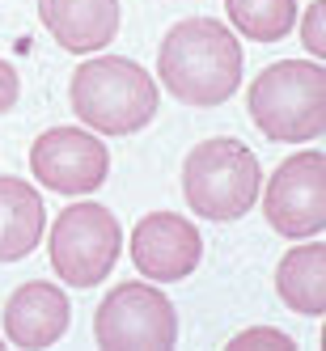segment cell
Segmentation results:
<instances>
[{
	"mask_svg": "<svg viewBox=\"0 0 326 351\" xmlns=\"http://www.w3.org/2000/svg\"><path fill=\"white\" fill-rule=\"evenodd\" d=\"M157 72L183 106H220L242 85V43L216 17H183L157 47Z\"/></svg>",
	"mask_w": 326,
	"mask_h": 351,
	"instance_id": "cell-1",
	"label": "cell"
},
{
	"mask_svg": "<svg viewBox=\"0 0 326 351\" xmlns=\"http://www.w3.org/2000/svg\"><path fill=\"white\" fill-rule=\"evenodd\" d=\"M68 102L89 132L97 136H132L157 119L161 93L148 72L128 56H93L72 72Z\"/></svg>",
	"mask_w": 326,
	"mask_h": 351,
	"instance_id": "cell-2",
	"label": "cell"
},
{
	"mask_svg": "<svg viewBox=\"0 0 326 351\" xmlns=\"http://www.w3.org/2000/svg\"><path fill=\"white\" fill-rule=\"evenodd\" d=\"M250 119L275 144H305L326 123V72L318 60H275L250 85Z\"/></svg>",
	"mask_w": 326,
	"mask_h": 351,
	"instance_id": "cell-3",
	"label": "cell"
},
{
	"mask_svg": "<svg viewBox=\"0 0 326 351\" xmlns=\"http://www.w3.org/2000/svg\"><path fill=\"white\" fill-rule=\"evenodd\" d=\"M263 165L242 140L216 136L195 144L183 161V195L195 216L204 220H242L259 204Z\"/></svg>",
	"mask_w": 326,
	"mask_h": 351,
	"instance_id": "cell-4",
	"label": "cell"
},
{
	"mask_svg": "<svg viewBox=\"0 0 326 351\" xmlns=\"http://www.w3.org/2000/svg\"><path fill=\"white\" fill-rule=\"evenodd\" d=\"M119 250L123 229L115 212L102 204H72L51 224V267L68 288L102 284L119 263Z\"/></svg>",
	"mask_w": 326,
	"mask_h": 351,
	"instance_id": "cell-5",
	"label": "cell"
},
{
	"mask_svg": "<svg viewBox=\"0 0 326 351\" xmlns=\"http://www.w3.org/2000/svg\"><path fill=\"white\" fill-rule=\"evenodd\" d=\"M93 343L102 351H170L178 343V313L153 284H119L93 313Z\"/></svg>",
	"mask_w": 326,
	"mask_h": 351,
	"instance_id": "cell-6",
	"label": "cell"
},
{
	"mask_svg": "<svg viewBox=\"0 0 326 351\" xmlns=\"http://www.w3.org/2000/svg\"><path fill=\"white\" fill-rule=\"evenodd\" d=\"M263 195V216L280 237L305 241L318 237L326 224V157L318 148H305L267 178Z\"/></svg>",
	"mask_w": 326,
	"mask_h": 351,
	"instance_id": "cell-7",
	"label": "cell"
},
{
	"mask_svg": "<svg viewBox=\"0 0 326 351\" xmlns=\"http://www.w3.org/2000/svg\"><path fill=\"white\" fill-rule=\"evenodd\" d=\"M34 178L56 195H89L106 182L110 153L106 144L85 128H51L30 148Z\"/></svg>",
	"mask_w": 326,
	"mask_h": 351,
	"instance_id": "cell-8",
	"label": "cell"
},
{
	"mask_svg": "<svg viewBox=\"0 0 326 351\" xmlns=\"http://www.w3.org/2000/svg\"><path fill=\"white\" fill-rule=\"evenodd\" d=\"M204 258V237H199L195 220L178 212H148L132 229V263L144 280L153 284H178L195 275Z\"/></svg>",
	"mask_w": 326,
	"mask_h": 351,
	"instance_id": "cell-9",
	"label": "cell"
},
{
	"mask_svg": "<svg viewBox=\"0 0 326 351\" xmlns=\"http://www.w3.org/2000/svg\"><path fill=\"white\" fill-rule=\"evenodd\" d=\"M68 322H72V305L60 284L30 280L13 288V296L5 300V335L13 347H26V351L51 347L68 335Z\"/></svg>",
	"mask_w": 326,
	"mask_h": 351,
	"instance_id": "cell-10",
	"label": "cell"
},
{
	"mask_svg": "<svg viewBox=\"0 0 326 351\" xmlns=\"http://www.w3.org/2000/svg\"><path fill=\"white\" fill-rule=\"evenodd\" d=\"M38 17L72 56H93L119 34V0H38Z\"/></svg>",
	"mask_w": 326,
	"mask_h": 351,
	"instance_id": "cell-11",
	"label": "cell"
},
{
	"mask_svg": "<svg viewBox=\"0 0 326 351\" xmlns=\"http://www.w3.org/2000/svg\"><path fill=\"white\" fill-rule=\"evenodd\" d=\"M275 292L292 313L322 317L326 313V245L322 241L292 245L275 267Z\"/></svg>",
	"mask_w": 326,
	"mask_h": 351,
	"instance_id": "cell-12",
	"label": "cell"
},
{
	"mask_svg": "<svg viewBox=\"0 0 326 351\" xmlns=\"http://www.w3.org/2000/svg\"><path fill=\"white\" fill-rule=\"evenodd\" d=\"M43 199L26 178H0V263L26 258L43 237Z\"/></svg>",
	"mask_w": 326,
	"mask_h": 351,
	"instance_id": "cell-13",
	"label": "cell"
},
{
	"mask_svg": "<svg viewBox=\"0 0 326 351\" xmlns=\"http://www.w3.org/2000/svg\"><path fill=\"white\" fill-rule=\"evenodd\" d=\"M224 13L250 43H280L296 30V0H224Z\"/></svg>",
	"mask_w": 326,
	"mask_h": 351,
	"instance_id": "cell-14",
	"label": "cell"
},
{
	"mask_svg": "<svg viewBox=\"0 0 326 351\" xmlns=\"http://www.w3.org/2000/svg\"><path fill=\"white\" fill-rule=\"evenodd\" d=\"M233 351H246V347H275V351H296V343L284 335V330H275V326H250V330L233 335L229 339Z\"/></svg>",
	"mask_w": 326,
	"mask_h": 351,
	"instance_id": "cell-15",
	"label": "cell"
},
{
	"mask_svg": "<svg viewBox=\"0 0 326 351\" xmlns=\"http://www.w3.org/2000/svg\"><path fill=\"white\" fill-rule=\"evenodd\" d=\"M322 17H326V0H314V5L305 9V17H301V43H305V51H310L314 60H322V56H326Z\"/></svg>",
	"mask_w": 326,
	"mask_h": 351,
	"instance_id": "cell-16",
	"label": "cell"
},
{
	"mask_svg": "<svg viewBox=\"0 0 326 351\" xmlns=\"http://www.w3.org/2000/svg\"><path fill=\"white\" fill-rule=\"evenodd\" d=\"M17 93H21V81L9 60H0V114H9L17 106Z\"/></svg>",
	"mask_w": 326,
	"mask_h": 351,
	"instance_id": "cell-17",
	"label": "cell"
},
{
	"mask_svg": "<svg viewBox=\"0 0 326 351\" xmlns=\"http://www.w3.org/2000/svg\"><path fill=\"white\" fill-rule=\"evenodd\" d=\"M0 351H5V339H0Z\"/></svg>",
	"mask_w": 326,
	"mask_h": 351,
	"instance_id": "cell-18",
	"label": "cell"
}]
</instances>
